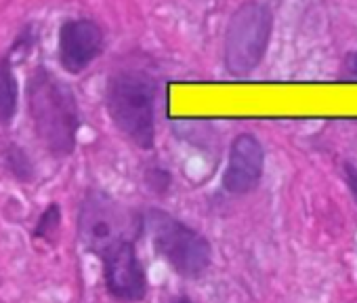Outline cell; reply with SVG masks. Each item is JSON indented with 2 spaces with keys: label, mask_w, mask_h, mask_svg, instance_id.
<instances>
[{
  "label": "cell",
  "mask_w": 357,
  "mask_h": 303,
  "mask_svg": "<svg viewBox=\"0 0 357 303\" xmlns=\"http://www.w3.org/2000/svg\"><path fill=\"white\" fill-rule=\"evenodd\" d=\"M28 110L40 143L55 158H66L76 149L80 110L72 87L51 70L38 66L28 84Z\"/></svg>",
  "instance_id": "obj_1"
},
{
  "label": "cell",
  "mask_w": 357,
  "mask_h": 303,
  "mask_svg": "<svg viewBox=\"0 0 357 303\" xmlns=\"http://www.w3.org/2000/svg\"><path fill=\"white\" fill-rule=\"evenodd\" d=\"M155 80L143 72L124 68L109 76L105 105L116 128L137 147L155 143Z\"/></svg>",
  "instance_id": "obj_2"
},
{
  "label": "cell",
  "mask_w": 357,
  "mask_h": 303,
  "mask_svg": "<svg viewBox=\"0 0 357 303\" xmlns=\"http://www.w3.org/2000/svg\"><path fill=\"white\" fill-rule=\"evenodd\" d=\"M271 30L273 15L259 0H246L231 13L223 38V61L231 76H248L261 66Z\"/></svg>",
  "instance_id": "obj_3"
},
{
  "label": "cell",
  "mask_w": 357,
  "mask_h": 303,
  "mask_svg": "<svg viewBox=\"0 0 357 303\" xmlns=\"http://www.w3.org/2000/svg\"><path fill=\"white\" fill-rule=\"evenodd\" d=\"M141 219L101 190H89L78 211V238L99 259L122 242H135Z\"/></svg>",
  "instance_id": "obj_4"
},
{
  "label": "cell",
  "mask_w": 357,
  "mask_h": 303,
  "mask_svg": "<svg viewBox=\"0 0 357 303\" xmlns=\"http://www.w3.org/2000/svg\"><path fill=\"white\" fill-rule=\"evenodd\" d=\"M151 234V244L168 265L185 278L202 276L211 265V244L194 228L164 211H149L143 219Z\"/></svg>",
  "instance_id": "obj_5"
},
{
  "label": "cell",
  "mask_w": 357,
  "mask_h": 303,
  "mask_svg": "<svg viewBox=\"0 0 357 303\" xmlns=\"http://www.w3.org/2000/svg\"><path fill=\"white\" fill-rule=\"evenodd\" d=\"M103 49L105 34L95 20H68L59 28V64L70 74H82Z\"/></svg>",
  "instance_id": "obj_6"
},
{
  "label": "cell",
  "mask_w": 357,
  "mask_h": 303,
  "mask_svg": "<svg viewBox=\"0 0 357 303\" xmlns=\"http://www.w3.org/2000/svg\"><path fill=\"white\" fill-rule=\"evenodd\" d=\"M103 278L112 297L120 301H141L147 293L145 269L135 253V242H122L103 257Z\"/></svg>",
  "instance_id": "obj_7"
},
{
  "label": "cell",
  "mask_w": 357,
  "mask_h": 303,
  "mask_svg": "<svg viewBox=\"0 0 357 303\" xmlns=\"http://www.w3.org/2000/svg\"><path fill=\"white\" fill-rule=\"evenodd\" d=\"M263 169H265V149L261 141L250 133H242L234 139L229 147V161L223 175V188L236 196L248 194L259 186L263 177Z\"/></svg>",
  "instance_id": "obj_8"
},
{
  "label": "cell",
  "mask_w": 357,
  "mask_h": 303,
  "mask_svg": "<svg viewBox=\"0 0 357 303\" xmlns=\"http://www.w3.org/2000/svg\"><path fill=\"white\" fill-rule=\"evenodd\" d=\"M20 101V84L13 72V53L0 57V126L13 122Z\"/></svg>",
  "instance_id": "obj_9"
},
{
  "label": "cell",
  "mask_w": 357,
  "mask_h": 303,
  "mask_svg": "<svg viewBox=\"0 0 357 303\" xmlns=\"http://www.w3.org/2000/svg\"><path fill=\"white\" fill-rule=\"evenodd\" d=\"M3 163H5V169L22 184H30L36 175V167H34L32 158L28 156V152L17 143H9L5 147Z\"/></svg>",
  "instance_id": "obj_10"
},
{
  "label": "cell",
  "mask_w": 357,
  "mask_h": 303,
  "mask_svg": "<svg viewBox=\"0 0 357 303\" xmlns=\"http://www.w3.org/2000/svg\"><path fill=\"white\" fill-rule=\"evenodd\" d=\"M59 226H61V209H59V205L51 202L47 207V211L40 215V219H38V223H36L32 234H34V238L51 240L57 234Z\"/></svg>",
  "instance_id": "obj_11"
},
{
  "label": "cell",
  "mask_w": 357,
  "mask_h": 303,
  "mask_svg": "<svg viewBox=\"0 0 357 303\" xmlns=\"http://www.w3.org/2000/svg\"><path fill=\"white\" fill-rule=\"evenodd\" d=\"M340 80L344 82H357V49L344 59L342 64V70H340Z\"/></svg>",
  "instance_id": "obj_12"
},
{
  "label": "cell",
  "mask_w": 357,
  "mask_h": 303,
  "mask_svg": "<svg viewBox=\"0 0 357 303\" xmlns=\"http://www.w3.org/2000/svg\"><path fill=\"white\" fill-rule=\"evenodd\" d=\"M344 175H347L349 190H351V194H353V198H355V202H357V169L349 165V167L344 169Z\"/></svg>",
  "instance_id": "obj_13"
},
{
  "label": "cell",
  "mask_w": 357,
  "mask_h": 303,
  "mask_svg": "<svg viewBox=\"0 0 357 303\" xmlns=\"http://www.w3.org/2000/svg\"><path fill=\"white\" fill-rule=\"evenodd\" d=\"M170 303H192L190 299H185V297H178V299H172Z\"/></svg>",
  "instance_id": "obj_14"
}]
</instances>
